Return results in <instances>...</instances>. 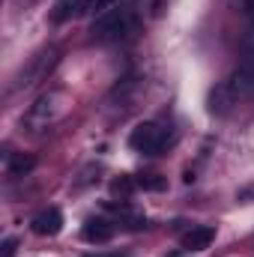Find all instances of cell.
I'll use <instances>...</instances> for the list:
<instances>
[{
    "instance_id": "obj_1",
    "label": "cell",
    "mask_w": 254,
    "mask_h": 257,
    "mask_svg": "<svg viewBox=\"0 0 254 257\" xmlns=\"http://www.w3.org/2000/svg\"><path fill=\"white\" fill-rule=\"evenodd\" d=\"M138 30V12L129 6H111L93 21V36L99 42H120Z\"/></svg>"
},
{
    "instance_id": "obj_2",
    "label": "cell",
    "mask_w": 254,
    "mask_h": 257,
    "mask_svg": "<svg viewBox=\"0 0 254 257\" xmlns=\"http://www.w3.org/2000/svg\"><path fill=\"white\" fill-rule=\"evenodd\" d=\"M248 96H254V69L242 66L209 93V108L212 111H227L230 105H236L239 99H248Z\"/></svg>"
},
{
    "instance_id": "obj_3",
    "label": "cell",
    "mask_w": 254,
    "mask_h": 257,
    "mask_svg": "<svg viewBox=\"0 0 254 257\" xmlns=\"http://www.w3.org/2000/svg\"><path fill=\"white\" fill-rule=\"evenodd\" d=\"M168 141H171L168 128L159 126V123H141V126L132 128V135H129V147L135 153H144V156H159L168 147Z\"/></svg>"
},
{
    "instance_id": "obj_4",
    "label": "cell",
    "mask_w": 254,
    "mask_h": 257,
    "mask_svg": "<svg viewBox=\"0 0 254 257\" xmlns=\"http://www.w3.org/2000/svg\"><path fill=\"white\" fill-rule=\"evenodd\" d=\"M30 227H33V233H39V236H57V233L63 230V212H60L57 206H48V209H42V212L33 215Z\"/></svg>"
},
{
    "instance_id": "obj_5",
    "label": "cell",
    "mask_w": 254,
    "mask_h": 257,
    "mask_svg": "<svg viewBox=\"0 0 254 257\" xmlns=\"http://www.w3.org/2000/svg\"><path fill=\"white\" fill-rule=\"evenodd\" d=\"M212 239H215V227L212 224H194V227H189L183 233L180 245H183V251H206L212 245Z\"/></svg>"
},
{
    "instance_id": "obj_6",
    "label": "cell",
    "mask_w": 254,
    "mask_h": 257,
    "mask_svg": "<svg viewBox=\"0 0 254 257\" xmlns=\"http://www.w3.org/2000/svg\"><path fill=\"white\" fill-rule=\"evenodd\" d=\"M81 233H84L87 242H96V245H99V242H108V239L114 236V224H111L108 218H87Z\"/></svg>"
},
{
    "instance_id": "obj_7",
    "label": "cell",
    "mask_w": 254,
    "mask_h": 257,
    "mask_svg": "<svg viewBox=\"0 0 254 257\" xmlns=\"http://www.w3.org/2000/svg\"><path fill=\"white\" fill-rule=\"evenodd\" d=\"M87 9H96V0H60V3H57V12H54V21L78 18V15H84Z\"/></svg>"
},
{
    "instance_id": "obj_8",
    "label": "cell",
    "mask_w": 254,
    "mask_h": 257,
    "mask_svg": "<svg viewBox=\"0 0 254 257\" xmlns=\"http://www.w3.org/2000/svg\"><path fill=\"white\" fill-rule=\"evenodd\" d=\"M33 168H36V159L30 153H12L6 159V174L9 177H27V174H33Z\"/></svg>"
},
{
    "instance_id": "obj_9",
    "label": "cell",
    "mask_w": 254,
    "mask_h": 257,
    "mask_svg": "<svg viewBox=\"0 0 254 257\" xmlns=\"http://www.w3.org/2000/svg\"><path fill=\"white\" fill-rule=\"evenodd\" d=\"M135 183H138V189H144V192H162V189H165V180H162L159 174H144V177H138Z\"/></svg>"
},
{
    "instance_id": "obj_10",
    "label": "cell",
    "mask_w": 254,
    "mask_h": 257,
    "mask_svg": "<svg viewBox=\"0 0 254 257\" xmlns=\"http://www.w3.org/2000/svg\"><path fill=\"white\" fill-rule=\"evenodd\" d=\"M242 54H245V63L248 69H254V27L248 30V36H245V42H242Z\"/></svg>"
},
{
    "instance_id": "obj_11",
    "label": "cell",
    "mask_w": 254,
    "mask_h": 257,
    "mask_svg": "<svg viewBox=\"0 0 254 257\" xmlns=\"http://www.w3.org/2000/svg\"><path fill=\"white\" fill-rule=\"evenodd\" d=\"M135 186H138V183H135V180H129V177H120V180H114V183H111V189H114L117 194H120V192H123V194L132 192Z\"/></svg>"
},
{
    "instance_id": "obj_12",
    "label": "cell",
    "mask_w": 254,
    "mask_h": 257,
    "mask_svg": "<svg viewBox=\"0 0 254 257\" xmlns=\"http://www.w3.org/2000/svg\"><path fill=\"white\" fill-rule=\"evenodd\" d=\"M233 3V9H239V12H254V0H230Z\"/></svg>"
},
{
    "instance_id": "obj_13",
    "label": "cell",
    "mask_w": 254,
    "mask_h": 257,
    "mask_svg": "<svg viewBox=\"0 0 254 257\" xmlns=\"http://www.w3.org/2000/svg\"><path fill=\"white\" fill-rule=\"evenodd\" d=\"M0 248H3V254H0V257H15V239H12V236H9V239H3V245H0Z\"/></svg>"
},
{
    "instance_id": "obj_14",
    "label": "cell",
    "mask_w": 254,
    "mask_h": 257,
    "mask_svg": "<svg viewBox=\"0 0 254 257\" xmlns=\"http://www.w3.org/2000/svg\"><path fill=\"white\" fill-rule=\"evenodd\" d=\"M111 3H114V0H96V9H105V6L111 9Z\"/></svg>"
},
{
    "instance_id": "obj_15",
    "label": "cell",
    "mask_w": 254,
    "mask_h": 257,
    "mask_svg": "<svg viewBox=\"0 0 254 257\" xmlns=\"http://www.w3.org/2000/svg\"><path fill=\"white\" fill-rule=\"evenodd\" d=\"M99 257H117V254H99Z\"/></svg>"
},
{
    "instance_id": "obj_16",
    "label": "cell",
    "mask_w": 254,
    "mask_h": 257,
    "mask_svg": "<svg viewBox=\"0 0 254 257\" xmlns=\"http://www.w3.org/2000/svg\"><path fill=\"white\" fill-rule=\"evenodd\" d=\"M174 257H177V254H174Z\"/></svg>"
}]
</instances>
